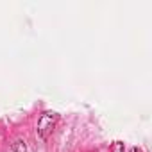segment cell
Masks as SVG:
<instances>
[{
    "label": "cell",
    "mask_w": 152,
    "mask_h": 152,
    "mask_svg": "<svg viewBox=\"0 0 152 152\" xmlns=\"http://www.w3.org/2000/svg\"><path fill=\"white\" fill-rule=\"evenodd\" d=\"M54 122H56V115H54V113H45V115H41V118H39V122H38V132H39V136L45 138V136L52 131Z\"/></svg>",
    "instance_id": "cell-1"
},
{
    "label": "cell",
    "mask_w": 152,
    "mask_h": 152,
    "mask_svg": "<svg viewBox=\"0 0 152 152\" xmlns=\"http://www.w3.org/2000/svg\"><path fill=\"white\" fill-rule=\"evenodd\" d=\"M131 152H138V150H136V148H132V150H131Z\"/></svg>",
    "instance_id": "cell-3"
},
{
    "label": "cell",
    "mask_w": 152,
    "mask_h": 152,
    "mask_svg": "<svg viewBox=\"0 0 152 152\" xmlns=\"http://www.w3.org/2000/svg\"><path fill=\"white\" fill-rule=\"evenodd\" d=\"M15 152H27L23 141H16V143H15Z\"/></svg>",
    "instance_id": "cell-2"
}]
</instances>
